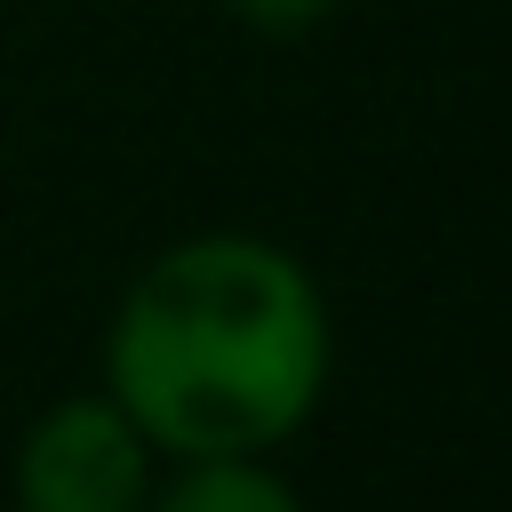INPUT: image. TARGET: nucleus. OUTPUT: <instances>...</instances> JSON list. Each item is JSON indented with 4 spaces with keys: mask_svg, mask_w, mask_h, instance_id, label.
<instances>
[{
    "mask_svg": "<svg viewBox=\"0 0 512 512\" xmlns=\"http://www.w3.org/2000/svg\"><path fill=\"white\" fill-rule=\"evenodd\" d=\"M336 320L320 272L248 224H208L152 248L112 296L96 384L128 424L184 456H280L328 400Z\"/></svg>",
    "mask_w": 512,
    "mask_h": 512,
    "instance_id": "f257e3e1",
    "label": "nucleus"
},
{
    "mask_svg": "<svg viewBox=\"0 0 512 512\" xmlns=\"http://www.w3.org/2000/svg\"><path fill=\"white\" fill-rule=\"evenodd\" d=\"M160 480V448L128 424V408L88 384L56 392L8 448V512H144Z\"/></svg>",
    "mask_w": 512,
    "mask_h": 512,
    "instance_id": "f03ea898",
    "label": "nucleus"
},
{
    "mask_svg": "<svg viewBox=\"0 0 512 512\" xmlns=\"http://www.w3.org/2000/svg\"><path fill=\"white\" fill-rule=\"evenodd\" d=\"M144 512H312L272 456H184L160 464Z\"/></svg>",
    "mask_w": 512,
    "mask_h": 512,
    "instance_id": "7ed1b4c3",
    "label": "nucleus"
},
{
    "mask_svg": "<svg viewBox=\"0 0 512 512\" xmlns=\"http://www.w3.org/2000/svg\"><path fill=\"white\" fill-rule=\"evenodd\" d=\"M240 32H256V40H296V32H312V24H328V8L336 0H216Z\"/></svg>",
    "mask_w": 512,
    "mask_h": 512,
    "instance_id": "20e7f679",
    "label": "nucleus"
}]
</instances>
